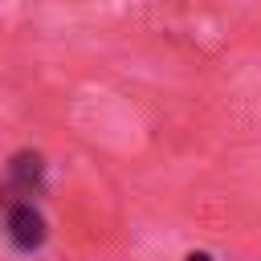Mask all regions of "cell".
I'll return each instance as SVG.
<instances>
[{
	"label": "cell",
	"instance_id": "6da1fadb",
	"mask_svg": "<svg viewBox=\"0 0 261 261\" xmlns=\"http://www.w3.org/2000/svg\"><path fill=\"white\" fill-rule=\"evenodd\" d=\"M45 188V159L37 151H16L4 167V184H0V204H20V200H33L41 196Z\"/></svg>",
	"mask_w": 261,
	"mask_h": 261
},
{
	"label": "cell",
	"instance_id": "7a4b0ae2",
	"mask_svg": "<svg viewBox=\"0 0 261 261\" xmlns=\"http://www.w3.org/2000/svg\"><path fill=\"white\" fill-rule=\"evenodd\" d=\"M4 237L16 253H37L49 241V224H45V216L33 200H20V204L4 208Z\"/></svg>",
	"mask_w": 261,
	"mask_h": 261
},
{
	"label": "cell",
	"instance_id": "3957f363",
	"mask_svg": "<svg viewBox=\"0 0 261 261\" xmlns=\"http://www.w3.org/2000/svg\"><path fill=\"white\" fill-rule=\"evenodd\" d=\"M188 261H212L208 253H188Z\"/></svg>",
	"mask_w": 261,
	"mask_h": 261
}]
</instances>
